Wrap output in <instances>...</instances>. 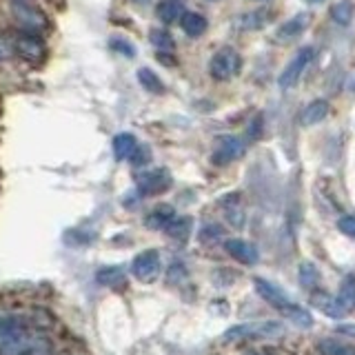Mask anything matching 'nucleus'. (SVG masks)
Returning <instances> with one entry per match:
<instances>
[{
	"label": "nucleus",
	"instance_id": "26",
	"mask_svg": "<svg viewBox=\"0 0 355 355\" xmlns=\"http://www.w3.org/2000/svg\"><path fill=\"white\" fill-rule=\"evenodd\" d=\"M340 300L344 304H353L355 302V277L353 275H347L342 280V284H340Z\"/></svg>",
	"mask_w": 355,
	"mask_h": 355
},
{
	"label": "nucleus",
	"instance_id": "9",
	"mask_svg": "<svg viewBox=\"0 0 355 355\" xmlns=\"http://www.w3.org/2000/svg\"><path fill=\"white\" fill-rule=\"evenodd\" d=\"M225 249L233 260H238L242 264H255L258 262V249L253 247L251 242L242 240V238H231L225 242Z\"/></svg>",
	"mask_w": 355,
	"mask_h": 355
},
{
	"label": "nucleus",
	"instance_id": "35",
	"mask_svg": "<svg viewBox=\"0 0 355 355\" xmlns=\"http://www.w3.org/2000/svg\"><path fill=\"white\" fill-rule=\"evenodd\" d=\"M306 3H320V0H306Z\"/></svg>",
	"mask_w": 355,
	"mask_h": 355
},
{
	"label": "nucleus",
	"instance_id": "17",
	"mask_svg": "<svg viewBox=\"0 0 355 355\" xmlns=\"http://www.w3.org/2000/svg\"><path fill=\"white\" fill-rule=\"evenodd\" d=\"M173 218H175L173 209H171L169 205H160L158 209H153L151 214L147 216V225H149L151 229H164Z\"/></svg>",
	"mask_w": 355,
	"mask_h": 355
},
{
	"label": "nucleus",
	"instance_id": "24",
	"mask_svg": "<svg viewBox=\"0 0 355 355\" xmlns=\"http://www.w3.org/2000/svg\"><path fill=\"white\" fill-rule=\"evenodd\" d=\"M266 18H269V11H251V14H244L238 22L240 29H260L266 25Z\"/></svg>",
	"mask_w": 355,
	"mask_h": 355
},
{
	"label": "nucleus",
	"instance_id": "36",
	"mask_svg": "<svg viewBox=\"0 0 355 355\" xmlns=\"http://www.w3.org/2000/svg\"><path fill=\"white\" fill-rule=\"evenodd\" d=\"M16 3H27V0H16Z\"/></svg>",
	"mask_w": 355,
	"mask_h": 355
},
{
	"label": "nucleus",
	"instance_id": "28",
	"mask_svg": "<svg viewBox=\"0 0 355 355\" xmlns=\"http://www.w3.org/2000/svg\"><path fill=\"white\" fill-rule=\"evenodd\" d=\"M149 158H151V153H149V149L144 147V144H138L136 147V151L131 153V162H133V166H144L149 162Z\"/></svg>",
	"mask_w": 355,
	"mask_h": 355
},
{
	"label": "nucleus",
	"instance_id": "31",
	"mask_svg": "<svg viewBox=\"0 0 355 355\" xmlns=\"http://www.w3.org/2000/svg\"><path fill=\"white\" fill-rule=\"evenodd\" d=\"M329 355H355V349L351 347H338V344H331V347L327 349Z\"/></svg>",
	"mask_w": 355,
	"mask_h": 355
},
{
	"label": "nucleus",
	"instance_id": "13",
	"mask_svg": "<svg viewBox=\"0 0 355 355\" xmlns=\"http://www.w3.org/2000/svg\"><path fill=\"white\" fill-rule=\"evenodd\" d=\"M329 111H331V107H329L327 100H313V103H309L302 109V114H300V125L313 127V125H318V122H322L329 116Z\"/></svg>",
	"mask_w": 355,
	"mask_h": 355
},
{
	"label": "nucleus",
	"instance_id": "2",
	"mask_svg": "<svg viewBox=\"0 0 355 355\" xmlns=\"http://www.w3.org/2000/svg\"><path fill=\"white\" fill-rule=\"evenodd\" d=\"M311 58H313V47H302V49H300L291 58V62L284 67V71L280 73V78H277V85H280L282 89L295 87L300 78H302L304 69L309 67Z\"/></svg>",
	"mask_w": 355,
	"mask_h": 355
},
{
	"label": "nucleus",
	"instance_id": "16",
	"mask_svg": "<svg viewBox=\"0 0 355 355\" xmlns=\"http://www.w3.org/2000/svg\"><path fill=\"white\" fill-rule=\"evenodd\" d=\"M136 147H138V142L131 133H118L114 138V153L118 160H129L131 153L136 151Z\"/></svg>",
	"mask_w": 355,
	"mask_h": 355
},
{
	"label": "nucleus",
	"instance_id": "22",
	"mask_svg": "<svg viewBox=\"0 0 355 355\" xmlns=\"http://www.w3.org/2000/svg\"><path fill=\"white\" fill-rule=\"evenodd\" d=\"M149 38H151V44L158 51H173V47H175L173 36L166 29H151Z\"/></svg>",
	"mask_w": 355,
	"mask_h": 355
},
{
	"label": "nucleus",
	"instance_id": "7",
	"mask_svg": "<svg viewBox=\"0 0 355 355\" xmlns=\"http://www.w3.org/2000/svg\"><path fill=\"white\" fill-rule=\"evenodd\" d=\"M253 286H255V291L260 293V297L264 300V302H269L273 309L282 311V313H286V311L293 306V302L284 295L282 288H277V286L271 284L269 280H264V277H255V280H253Z\"/></svg>",
	"mask_w": 355,
	"mask_h": 355
},
{
	"label": "nucleus",
	"instance_id": "21",
	"mask_svg": "<svg viewBox=\"0 0 355 355\" xmlns=\"http://www.w3.org/2000/svg\"><path fill=\"white\" fill-rule=\"evenodd\" d=\"M164 231L175 240H187L189 233H191V218H173L169 225L164 227Z\"/></svg>",
	"mask_w": 355,
	"mask_h": 355
},
{
	"label": "nucleus",
	"instance_id": "29",
	"mask_svg": "<svg viewBox=\"0 0 355 355\" xmlns=\"http://www.w3.org/2000/svg\"><path fill=\"white\" fill-rule=\"evenodd\" d=\"M338 229L344 233V236H349L355 240V216H342L338 220Z\"/></svg>",
	"mask_w": 355,
	"mask_h": 355
},
{
	"label": "nucleus",
	"instance_id": "4",
	"mask_svg": "<svg viewBox=\"0 0 355 355\" xmlns=\"http://www.w3.org/2000/svg\"><path fill=\"white\" fill-rule=\"evenodd\" d=\"M171 187V175L166 169H149L138 175L140 196H158Z\"/></svg>",
	"mask_w": 355,
	"mask_h": 355
},
{
	"label": "nucleus",
	"instance_id": "34",
	"mask_svg": "<svg viewBox=\"0 0 355 355\" xmlns=\"http://www.w3.org/2000/svg\"><path fill=\"white\" fill-rule=\"evenodd\" d=\"M136 3H140V5H147V3H151V0H136Z\"/></svg>",
	"mask_w": 355,
	"mask_h": 355
},
{
	"label": "nucleus",
	"instance_id": "5",
	"mask_svg": "<svg viewBox=\"0 0 355 355\" xmlns=\"http://www.w3.org/2000/svg\"><path fill=\"white\" fill-rule=\"evenodd\" d=\"M244 155V142L236 136H220L214 149V164L225 166Z\"/></svg>",
	"mask_w": 355,
	"mask_h": 355
},
{
	"label": "nucleus",
	"instance_id": "33",
	"mask_svg": "<svg viewBox=\"0 0 355 355\" xmlns=\"http://www.w3.org/2000/svg\"><path fill=\"white\" fill-rule=\"evenodd\" d=\"M338 331H342V333H351V336H355V327H340Z\"/></svg>",
	"mask_w": 355,
	"mask_h": 355
},
{
	"label": "nucleus",
	"instance_id": "3",
	"mask_svg": "<svg viewBox=\"0 0 355 355\" xmlns=\"http://www.w3.org/2000/svg\"><path fill=\"white\" fill-rule=\"evenodd\" d=\"M131 273L142 282H151L160 275V253L158 251H142L131 262Z\"/></svg>",
	"mask_w": 355,
	"mask_h": 355
},
{
	"label": "nucleus",
	"instance_id": "12",
	"mask_svg": "<svg viewBox=\"0 0 355 355\" xmlns=\"http://www.w3.org/2000/svg\"><path fill=\"white\" fill-rule=\"evenodd\" d=\"M222 209H225V216L229 220L231 227L242 229L244 222H247V216H244V207L240 202L238 193H229L227 198H222Z\"/></svg>",
	"mask_w": 355,
	"mask_h": 355
},
{
	"label": "nucleus",
	"instance_id": "14",
	"mask_svg": "<svg viewBox=\"0 0 355 355\" xmlns=\"http://www.w3.org/2000/svg\"><path fill=\"white\" fill-rule=\"evenodd\" d=\"M207 25H209L207 18L196 14V11H184L182 18H180V27H182V31L187 33L189 38L202 36V33L207 31Z\"/></svg>",
	"mask_w": 355,
	"mask_h": 355
},
{
	"label": "nucleus",
	"instance_id": "6",
	"mask_svg": "<svg viewBox=\"0 0 355 355\" xmlns=\"http://www.w3.org/2000/svg\"><path fill=\"white\" fill-rule=\"evenodd\" d=\"M282 331L280 322H249V324L233 327L225 333V340H238V338H249V336H275Z\"/></svg>",
	"mask_w": 355,
	"mask_h": 355
},
{
	"label": "nucleus",
	"instance_id": "20",
	"mask_svg": "<svg viewBox=\"0 0 355 355\" xmlns=\"http://www.w3.org/2000/svg\"><path fill=\"white\" fill-rule=\"evenodd\" d=\"M138 83L142 85V89H147L149 94H164L162 80L151 69H147V67H142V69L138 71Z\"/></svg>",
	"mask_w": 355,
	"mask_h": 355
},
{
	"label": "nucleus",
	"instance_id": "10",
	"mask_svg": "<svg viewBox=\"0 0 355 355\" xmlns=\"http://www.w3.org/2000/svg\"><path fill=\"white\" fill-rule=\"evenodd\" d=\"M16 49L22 58H27L31 62H38L40 55H42V42L38 38V33H29V31H22L16 36Z\"/></svg>",
	"mask_w": 355,
	"mask_h": 355
},
{
	"label": "nucleus",
	"instance_id": "18",
	"mask_svg": "<svg viewBox=\"0 0 355 355\" xmlns=\"http://www.w3.org/2000/svg\"><path fill=\"white\" fill-rule=\"evenodd\" d=\"M353 16H355V5L351 3V0H340V3H336L331 7V18L342 27H347L353 20Z\"/></svg>",
	"mask_w": 355,
	"mask_h": 355
},
{
	"label": "nucleus",
	"instance_id": "8",
	"mask_svg": "<svg viewBox=\"0 0 355 355\" xmlns=\"http://www.w3.org/2000/svg\"><path fill=\"white\" fill-rule=\"evenodd\" d=\"M14 16L20 22L22 31H29V33H40L44 29V16L40 11H36L31 5L27 3H16L14 5Z\"/></svg>",
	"mask_w": 355,
	"mask_h": 355
},
{
	"label": "nucleus",
	"instance_id": "23",
	"mask_svg": "<svg viewBox=\"0 0 355 355\" xmlns=\"http://www.w3.org/2000/svg\"><path fill=\"white\" fill-rule=\"evenodd\" d=\"M297 273H300V284H302L304 288H313V286H318V282H320V273H318V269H315V264H313V262H302V264H300Z\"/></svg>",
	"mask_w": 355,
	"mask_h": 355
},
{
	"label": "nucleus",
	"instance_id": "19",
	"mask_svg": "<svg viewBox=\"0 0 355 355\" xmlns=\"http://www.w3.org/2000/svg\"><path fill=\"white\" fill-rule=\"evenodd\" d=\"M315 306L322 311V313H327L329 318H342L344 315V309H347V304H344L340 297H331V295L318 297Z\"/></svg>",
	"mask_w": 355,
	"mask_h": 355
},
{
	"label": "nucleus",
	"instance_id": "32",
	"mask_svg": "<svg viewBox=\"0 0 355 355\" xmlns=\"http://www.w3.org/2000/svg\"><path fill=\"white\" fill-rule=\"evenodd\" d=\"M9 53H11V49L7 47V42L0 38V60H5V58H9Z\"/></svg>",
	"mask_w": 355,
	"mask_h": 355
},
{
	"label": "nucleus",
	"instance_id": "15",
	"mask_svg": "<svg viewBox=\"0 0 355 355\" xmlns=\"http://www.w3.org/2000/svg\"><path fill=\"white\" fill-rule=\"evenodd\" d=\"M155 14H158V20L164 22V25H173V22L182 18L184 11H182L180 0H162L158 9H155Z\"/></svg>",
	"mask_w": 355,
	"mask_h": 355
},
{
	"label": "nucleus",
	"instance_id": "25",
	"mask_svg": "<svg viewBox=\"0 0 355 355\" xmlns=\"http://www.w3.org/2000/svg\"><path fill=\"white\" fill-rule=\"evenodd\" d=\"M286 315L291 322H295L297 327H311V324H313V318H311L309 311L302 309V306H297V304H293L291 309H288Z\"/></svg>",
	"mask_w": 355,
	"mask_h": 355
},
{
	"label": "nucleus",
	"instance_id": "30",
	"mask_svg": "<svg viewBox=\"0 0 355 355\" xmlns=\"http://www.w3.org/2000/svg\"><path fill=\"white\" fill-rule=\"evenodd\" d=\"M111 47H114L116 51H122L125 55H133V53H136V49H133L131 44H127L125 40H120V38H114V40H111Z\"/></svg>",
	"mask_w": 355,
	"mask_h": 355
},
{
	"label": "nucleus",
	"instance_id": "11",
	"mask_svg": "<svg viewBox=\"0 0 355 355\" xmlns=\"http://www.w3.org/2000/svg\"><path fill=\"white\" fill-rule=\"evenodd\" d=\"M309 16L306 14H297L293 18H288L286 22H282L280 27H277L275 31V38L280 40V42H288V40H295L300 33H302L309 25Z\"/></svg>",
	"mask_w": 355,
	"mask_h": 355
},
{
	"label": "nucleus",
	"instance_id": "27",
	"mask_svg": "<svg viewBox=\"0 0 355 355\" xmlns=\"http://www.w3.org/2000/svg\"><path fill=\"white\" fill-rule=\"evenodd\" d=\"M98 280L103 282V284H109V286H116L120 284L122 280H125V275H122L120 269H103V271H98Z\"/></svg>",
	"mask_w": 355,
	"mask_h": 355
},
{
	"label": "nucleus",
	"instance_id": "1",
	"mask_svg": "<svg viewBox=\"0 0 355 355\" xmlns=\"http://www.w3.org/2000/svg\"><path fill=\"white\" fill-rule=\"evenodd\" d=\"M240 64H242V60H240V53L236 49L222 47L214 53V58H211L209 71L216 80H229V78H233L240 71Z\"/></svg>",
	"mask_w": 355,
	"mask_h": 355
}]
</instances>
